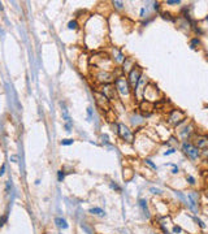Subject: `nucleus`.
<instances>
[{
    "label": "nucleus",
    "mask_w": 208,
    "mask_h": 234,
    "mask_svg": "<svg viewBox=\"0 0 208 234\" xmlns=\"http://www.w3.org/2000/svg\"><path fill=\"white\" fill-rule=\"evenodd\" d=\"M115 85H116V90H117L121 95H129L130 87H129V82L125 80V78H122V77L116 78Z\"/></svg>",
    "instance_id": "nucleus-1"
},
{
    "label": "nucleus",
    "mask_w": 208,
    "mask_h": 234,
    "mask_svg": "<svg viewBox=\"0 0 208 234\" xmlns=\"http://www.w3.org/2000/svg\"><path fill=\"white\" fill-rule=\"evenodd\" d=\"M182 150H184V152L189 156L190 159H193V160L198 159V156H199V150L196 148V147H194L193 144H190V143L185 142L184 144H182Z\"/></svg>",
    "instance_id": "nucleus-2"
},
{
    "label": "nucleus",
    "mask_w": 208,
    "mask_h": 234,
    "mask_svg": "<svg viewBox=\"0 0 208 234\" xmlns=\"http://www.w3.org/2000/svg\"><path fill=\"white\" fill-rule=\"evenodd\" d=\"M139 80H141V70H139V69H138V68H134L133 70H130V74H129V83H130V86H132L134 90H137Z\"/></svg>",
    "instance_id": "nucleus-3"
},
{
    "label": "nucleus",
    "mask_w": 208,
    "mask_h": 234,
    "mask_svg": "<svg viewBox=\"0 0 208 234\" xmlns=\"http://www.w3.org/2000/svg\"><path fill=\"white\" fill-rule=\"evenodd\" d=\"M118 134L122 139H125L127 142H133V134L129 130V127L125 126L124 124H118Z\"/></svg>",
    "instance_id": "nucleus-4"
},
{
    "label": "nucleus",
    "mask_w": 208,
    "mask_h": 234,
    "mask_svg": "<svg viewBox=\"0 0 208 234\" xmlns=\"http://www.w3.org/2000/svg\"><path fill=\"white\" fill-rule=\"evenodd\" d=\"M187 200H189V207L196 213V212H198V207H196V203H198V194H196L195 191L189 193V194H187Z\"/></svg>",
    "instance_id": "nucleus-5"
},
{
    "label": "nucleus",
    "mask_w": 208,
    "mask_h": 234,
    "mask_svg": "<svg viewBox=\"0 0 208 234\" xmlns=\"http://www.w3.org/2000/svg\"><path fill=\"white\" fill-rule=\"evenodd\" d=\"M184 117H185V113L182 111H178V109H176V111H173L172 113H170V117H169V120H170V122L172 124H179L182 120H184Z\"/></svg>",
    "instance_id": "nucleus-6"
},
{
    "label": "nucleus",
    "mask_w": 208,
    "mask_h": 234,
    "mask_svg": "<svg viewBox=\"0 0 208 234\" xmlns=\"http://www.w3.org/2000/svg\"><path fill=\"white\" fill-rule=\"evenodd\" d=\"M95 96H96V103H98V106L104 108L108 106V98L106 96V95H103V94H99V92H95Z\"/></svg>",
    "instance_id": "nucleus-7"
},
{
    "label": "nucleus",
    "mask_w": 208,
    "mask_h": 234,
    "mask_svg": "<svg viewBox=\"0 0 208 234\" xmlns=\"http://www.w3.org/2000/svg\"><path fill=\"white\" fill-rule=\"evenodd\" d=\"M139 207H141V210L143 211V213H144V216L147 219L150 217V212H148V207H147V200L146 199H139Z\"/></svg>",
    "instance_id": "nucleus-8"
},
{
    "label": "nucleus",
    "mask_w": 208,
    "mask_h": 234,
    "mask_svg": "<svg viewBox=\"0 0 208 234\" xmlns=\"http://www.w3.org/2000/svg\"><path fill=\"white\" fill-rule=\"evenodd\" d=\"M196 144H198V148H204V147L208 146V138L207 137H198Z\"/></svg>",
    "instance_id": "nucleus-9"
},
{
    "label": "nucleus",
    "mask_w": 208,
    "mask_h": 234,
    "mask_svg": "<svg viewBox=\"0 0 208 234\" xmlns=\"http://www.w3.org/2000/svg\"><path fill=\"white\" fill-rule=\"evenodd\" d=\"M98 80L100 81V82H106V83H108V82H111L112 81V75L109 74V73H99L98 74Z\"/></svg>",
    "instance_id": "nucleus-10"
},
{
    "label": "nucleus",
    "mask_w": 208,
    "mask_h": 234,
    "mask_svg": "<svg viewBox=\"0 0 208 234\" xmlns=\"http://www.w3.org/2000/svg\"><path fill=\"white\" fill-rule=\"evenodd\" d=\"M55 222L57 224V226H59V228H61V229H66V228H68V224H66V220H65V219H60V217H57V219L55 220Z\"/></svg>",
    "instance_id": "nucleus-11"
},
{
    "label": "nucleus",
    "mask_w": 208,
    "mask_h": 234,
    "mask_svg": "<svg viewBox=\"0 0 208 234\" xmlns=\"http://www.w3.org/2000/svg\"><path fill=\"white\" fill-rule=\"evenodd\" d=\"M90 213H91V215H96V216H104V215H106V212H104L101 208H98V207L91 208V210H90Z\"/></svg>",
    "instance_id": "nucleus-12"
},
{
    "label": "nucleus",
    "mask_w": 208,
    "mask_h": 234,
    "mask_svg": "<svg viewBox=\"0 0 208 234\" xmlns=\"http://www.w3.org/2000/svg\"><path fill=\"white\" fill-rule=\"evenodd\" d=\"M77 26H78L77 21H70V22L68 23V29H70V30H74V29H77Z\"/></svg>",
    "instance_id": "nucleus-13"
},
{
    "label": "nucleus",
    "mask_w": 208,
    "mask_h": 234,
    "mask_svg": "<svg viewBox=\"0 0 208 234\" xmlns=\"http://www.w3.org/2000/svg\"><path fill=\"white\" fill-rule=\"evenodd\" d=\"M113 5L117 8V9H122V3L121 2H113Z\"/></svg>",
    "instance_id": "nucleus-14"
},
{
    "label": "nucleus",
    "mask_w": 208,
    "mask_h": 234,
    "mask_svg": "<svg viewBox=\"0 0 208 234\" xmlns=\"http://www.w3.org/2000/svg\"><path fill=\"white\" fill-rule=\"evenodd\" d=\"M72 143H73V139H64L61 142V144H64V146H69V144H72Z\"/></svg>",
    "instance_id": "nucleus-15"
},
{
    "label": "nucleus",
    "mask_w": 208,
    "mask_h": 234,
    "mask_svg": "<svg viewBox=\"0 0 208 234\" xmlns=\"http://www.w3.org/2000/svg\"><path fill=\"white\" fill-rule=\"evenodd\" d=\"M57 177H59V181H63V179H64V177H65L64 172H63V170H60V172H59V174H57Z\"/></svg>",
    "instance_id": "nucleus-16"
},
{
    "label": "nucleus",
    "mask_w": 208,
    "mask_h": 234,
    "mask_svg": "<svg viewBox=\"0 0 208 234\" xmlns=\"http://www.w3.org/2000/svg\"><path fill=\"white\" fill-rule=\"evenodd\" d=\"M146 164H148V165H150L151 168H153V169H156V165H155V164H153V163H152V161H151L150 159H147V160H146Z\"/></svg>",
    "instance_id": "nucleus-17"
},
{
    "label": "nucleus",
    "mask_w": 208,
    "mask_h": 234,
    "mask_svg": "<svg viewBox=\"0 0 208 234\" xmlns=\"http://www.w3.org/2000/svg\"><path fill=\"white\" fill-rule=\"evenodd\" d=\"M195 221H196V222L199 224V226H200V228H203V229L205 228V225H204V222H203L202 220H199V219H195Z\"/></svg>",
    "instance_id": "nucleus-18"
},
{
    "label": "nucleus",
    "mask_w": 208,
    "mask_h": 234,
    "mask_svg": "<svg viewBox=\"0 0 208 234\" xmlns=\"http://www.w3.org/2000/svg\"><path fill=\"white\" fill-rule=\"evenodd\" d=\"M187 181H189V184H191V185L195 184V179H194V177H191V176H189V177H187Z\"/></svg>",
    "instance_id": "nucleus-19"
},
{
    "label": "nucleus",
    "mask_w": 208,
    "mask_h": 234,
    "mask_svg": "<svg viewBox=\"0 0 208 234\" xmlns=\"http://www.w3.org/2000/svg\"><path fill=\"white\" fill-rule=\"evenodd\" d=\"M167 4H179V0H168Z\"/></svg>",
    "instance_id": "nucleus-20"
},
{
    "label": "nucleus",
    "mask_w": 208,
    "mask_h": 234,
    "mask_svg": "<svg viewBox=\"0 0 208 234\" xmlns=\"http://www.w3.org/2000/svg\"><path fill=\"white\" fill-rule=\"evenodd\" d=\"M111 187H112V189H115V190H117V191H120V190H121V189H120V186H117L116 184H113V182H112V184H111Z\"/></svg>",
    "instance_id": "nucleus-21"
},
{
    "label": "nucleus",
    "mask_w": 208,
    "mask_h": 234,
    "mask_svg": "<svg viewBox=\"0 0 208 234\" xmlns=\"http://www.w3.org/2000/svg\"><path fill=\"white\" fill-rule=\"evenodd\" d=\"M150 190H151V191H152L153 194H160V193H161V191H160V190H159V189H155V187H151Z\"/></svg>",
    "instance_id": "nucleus-22"
},
{
    "label": "nucleus",
    "mask_w": 208,
    "mask_h": 234,
    "mask_svg": "<svg viewBox=\"0 0 208 234\" xmlns=\"http://www.w3.org/2000/svg\"><path fill=\"white\" fill-rule=\"evenodd\" d=\"M5 221H7V216H3V217L0 219V226H3Z\"/></svg>",
    "instance_id": "nucleus-23"
},
{
    "label": "nucleus",
    "mask_w": 208,
    "mask_h": 234,
    "mask_svg": "<svg viewBox=\"0 0 208 234\" xmlns=\"http://www.w3.org/2000/svg\"><path fill=\"white\" fill-rule=\"evenodd\" d=\"M173 233H181V228L179 226H174V228H173Z\"/></svg>",
    "instance_id": "nucleus-24"
},
{
    "label": "nucleus",
    "mask_w": 208,
    "mask_h": 234,
    "mask_svg": "<svg viewBox=\"0 0 208 234\" xmlns=\"http://www.w3.org/2000/svg\"><path fill=\"white\" fill-rule=\"evenodd\" d=\"M195 44H199V40H198V39H194V40L191 42V48H194Z\"/></svg>",
    "instance_id": "nucleus-25"
},
{
    "label": "nucleus",
    "mask_w": 208,
    "mask_h": 234,
    "mask_svg": "<svg viewBox=\"0 0 208 234\" xmlns=\"http://www.w3.org/2000/svg\"><path fill=\"white\" fill-rule=\"evenodd\" d=\"M4 170H5V165H3L2 169H0V177H2V176L4 174Z\"/></svg>",
    "instance_id": "nucleus-26"
},
{
    "label": "nucleus",
    "mask_w": 208,
    "mask_h": 234,
    "mask_svg": "<svg viewBox=\"0 0 208 234\" xmlns=\"http://www.w3.org/2000/svg\"><path fill=\"white\" fill-rule=\"evenodd\" d=\"M87 113H89V116L91 117V115H92V111H91V108H90V107L87 108Z\"/></svg>",
    "instance_id": "nucleus-27"
},
{
    "label": "nucleus",
    "mask_w": 208,
    "mask_h": 234,
    "mask_svg": "<svg viewBox=\"0 0 208 234\" xmlns=\"http://www.w3.org/2000/svg\"><path fill=\"white\" fill-rule=\"evenodd\" d=\"M173 152H174V150H169V151H167L164 155H170V153H173Z\"/></svg>",
    "instance_id": "nucleus-28"
},
{
    "label": "nucleus",
    "mask_w": 208,
    "mask_h": 234,
    "mask_svg": "<svg viewBox=\"0 0 208 234\" xmlns=\"http://www.w3.org/2000/svg\"><path fill=\"white\" fill-rule=\"evenodd\" d=\"M0 9H2V4H0Z\"/></svg>",
    "instance_id": "nucleus-29"
},
{
    "label": "nucleus",
    "mask_w": 208,
    "mask_h": 234,
    "mask_svg": "<svg viewBox=\"0 0 208 234\" xmlns=\"http://www.w3.org/2000/svg\"><path fill=\"white\" fill-rule=\"evenodd\" d=\"M205 20H207V21H208V17H207V18H205Z\"/></svg>",
    "instance_id": "nucleus-30"
}]
</instances>
